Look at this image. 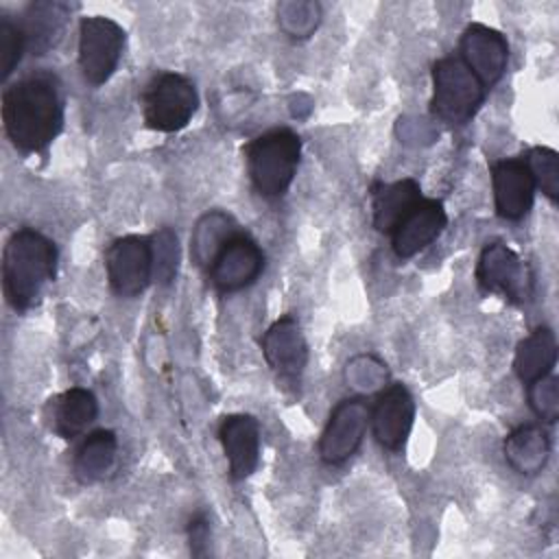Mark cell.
<instances>
[{
	"label": "cell",
	"instance_id": "cell-8",
	"mask_svg": "<svg viewBox=\"0 0 559 559\" xmlns=\"http://www.w3.org/2000/svg\"><path fill=\"white\" fill-rule=\"evenodd\" d=\"M476 284L487 295H500L513 306H522L533 297L531 266L504 242H487L476 262Z\"/></svg>",
	"mask_w": 559,
	"mask_h": 559
},
{
	"label": "cell",
	"instance_id": "cell-9",
	"mask_svg": "<svg viewBox=\"0 0 559 559\" xmlns=\"http://www.w3.org/2000/svg\"><path fill=\"white\" fill-rule=\"evenodd\" d=\"M105 273L109 288L124 299L142 295L153 282L151 238L127 234L114 238L105 249Z\"/></svg>",
	"mask_w": 559,
	"mask_h": 559
},
{
	"label": "cell",
	"instance_id": "cell-29",
	"mask_svg": "<svg viewBox=\"0 0 559 559\" xmlns=\"http://www.w3.org/2000/svg\"><path fill=\"white\" fill-rule=\"evenodd\" d=\"M186 535H188V546L190 552L194 557H203L207 555V544H210V520L205 513H194L188 520L186 526Z\"/></svg>",
	"mask_w": 559,
	"mask_h": 559
},
{
	"label": "cell",
	"instance_id": "cell-17",
	"mask_svg": "<svg viewBox=\"0 0 559 559\" xmlns=\"http://www.w3.org/2000/svg\"><path fill=\"white\" fill-rule=\"evenodd\" d=\"M72 4L59 0H37L24 7L20 28L26 39V52L44 55L55 48L70 22Z\"/></svg>",
	"mask_w": 559,
	"mask_h": 559
},
{
	"label": "cell",
	"instance_id": "cell-23",
	"mask_svg": "<svg viewBox=\"0 0 559 559\" xmlns=\"http://www.w3.org/2000/svg\"><path fill=\"white\" fill-rule=\"evenodd\" d=\"M557 365V338L548 325L531 330L515 347L513 371L522 384L552 373Z\"/></svg>",
	"mask_w": 559,
	"mask_h": 559
},
{
	"label": "cell",
	"instance_id": "cell-12",
	"mask_svg": "<svg viewBox=\"0 0 559 559\" xmlns=\"http://www.w3.org/2000/svg\"><path fill=\"white\" fill-rule=\"evenodd\" d=\"M459 59L489 92L507 72L509 41L498 28L472 22L459 37Z\"/></svg>",
	"mask_w": 559,
	"mask_h": 559
},
{
	"label": "cell",
	"instance_id": "cell-27",
	"mask_svg": "<svg viewBox=\"0 0 559 559\" xmlns=\"http://www.w3.org/2000/svg\"><path fill=\"white\" fill-rule=\"evenodd\" d=\"M526 397L531 411L539 421L555 424L559 419V378L555 373L528 382Z\"/></svg>",
	"mask_w": 559,
	"mask_h": 559
},
{
	"label": "cell",
	"instance_id": "cell-7",
	"mask_svg": "<svg viewBox=\"0 0 559 559\" xmlns=\"http://www.w3.org/2000/svg\"><path fill=\"white\" fill-rule=\"evenodd\" d=\"M260 347L277 386L288 397H299L304 371L308 367V341L299 321L293 314H282L266 328Z\"/></svg>",
	"mask_w": 559,
	"mask_h": 559
},
{
	"label": "cell",
	"instance_id": "cell-14",
	"mask_svg": "<svg viewBox=\"0 0 559 559\" xmlns=\"http://www.w3.org/2000/svg\"><path fill=\"white\" fill-rule=\"evenodd\" d=\"M496 214L518 223L528 216L535 201V181L522 157H504L489 166Z\"/></svg>",
	"mask_w": 559,
	"mask_h": 559
},
{
	"label": "cell",
	"instance_id": "cell-24",
	"mask_svg": "<svg viewBox=\"0 0 559 559\" xmlns=\"http://www.w3.org/2000/svg\"><path fill=\"white\" fill-rule=\"evenodd\" d=\"M277 26L290 39H308L317 26L321 24V4L312 0H297V2H280L275 7Z\"/></svg>",
	"mask_w": 559,
	"mask_h": 559
},
{
	"label": "cell",
	"instance_id": "cell-21",
	"mask_svg": "<svg viewBox=\"0 0 559 559\" xmlns=\"http://www.w3.org/2000/svg\"><path fill=\"white\" fill-rule=\"evenodd\" d=\"M118 454V437L114 430L98 428L83 437L72 456V474L81 485H94L107 476Z\"/></svg>",
	"mask_w": 559,
	"mask_h": 559
},
{
	"label": "cell",
	"instance_id": "cell-1",
	"mask_svg": "<svg viewBox=\"0 0 559 559\" xmlns=\"http://www.w3.org/2000/svg\"><path fill=\"white\" fill-rule=\"evenodd\" d=\"M9 142L24 155L44 153L63 129V92L52 72H31L9 83L0 100Z\"/></svg>",
	"mask_w": 559,
	"mask_h": 559
},
{
	"label": "cell",
	"instance_id": "cell-11",
	"mask_svg": "<svg viewBox=\"0 0 559 559\" xmlns=\"http://www.w3.org/2000/svg\"><path fill=\"white\" fill-rule=\"evenodd\" d=\"M262 271H264L262 247L247 231L240 229L223 245V249L216 253L205 275L214 290H218L221 295H229L251 286Z\"/></svg>",
	"mask_w": 559,
	"mask_h": 559
},
{
	"label": "cell",
	"instance_id": "cell-16",
	"mask_svg": "<svg viewBox=\"0 0 559 559\" xmlns=\"http://www.w3.org/2000/svg\"><path fill=\"white\" fill-rule=\"evenodd\" d=\"M218 441L234 483L249 478L260 465V421L249 413H229L218 424Z\"/></svg>",
	"mask_w": 559,
	"mask_h": 559
},
{
	"label": "cell",
	"instance_id": "cell-4",
	"mask_svg": "<svg viewBox=\"0 0 559 559\" xmlns=\"http://www.w3.org/2000/svg\"><path fill=\"white\" fill-rule=\"evenodd\" d=\"M430 114L443 124H467L485 103L487 90L459 59V55H445L437 59L430 70Z\"/></svg>",
	"mask_w": 559,
	"mask_h": 559
},
{
	"label": "cell",
	"instance_id": "cell-22",
	"mask_svg": "<svg viewBox=\"0 0 559 559\" xmlns=\"http://www.w3.org/2000/svg\"><path fill=\"white\" fill-rule=\"evenodd\" d=\"M240 231L238 223L231 214L223 210H207L203 212L190 234V260L197 269L207 271L214 262L216 253L223 249V245Z\"/></svg>",
	"mask_w": 559,
	"mask_h": 559
},
{
	"label": "cell",
	"instance_id": "cell-5",
	"mask_svg": "<svg viewBox=\"0 0 559 559\" xmlns=\"http://www.w3.org/2000/svg\"><path fill=\"white\" fill-rule=\"evenodd\" d=\"M144 124L159 133H177L190 124L199 109L194 83L179 72H157L140 94Z\"/></svg>",
	"mask_w": 559,
	"mask_h": 559
},
{
	"label": "cell",
	"instance_id": "cell-20",
	"mask_svg": "<svg viewBox=\"0 0 559 559\" xmlns=\"http://www.w3.org/2000/svg\"><path fill=\"white\" fill-rule=\"evenodd\" d=\"M371 197V223L376 231L391 234L397 221L421 199V186L413 177H404L391 183H373Z\"/></svg>",
	"mask_w": 559,
	"mask_h": 559
},
{
	"label": "cell",
	"instance_id": "cell-19",
	"mask_svg": "<svg viewBox=\"0 0 559 559\" xmlns=\"http://www.w3.org/2000/svg\"><path fill=\"white\" fill-rule=\"evenodd\" d=\"M98 417V400L85 386H70L50 400V428L66 441L81 437Z\"/></svg>",
	"mask_w": 559,
	"mask_h": 559
},
{
	"label": "cell",
	"instance_id": "cell-3",
	"mask_svg": "<svg viewBox=\"0 0 559 559\" xmlns=\"http://www.w3.org/2000/svg\"><path fill=\"white\" fill-rule=\"evenodd\" d=\"M247 177L253 190L269 201L282 199L299 168L301 138L288 127L269 129L242 148Z\"/></svg>",
	"mask_w": 559,
	"mask_h": 559
},
{
	"label": "cell",
	"instance_id": "cell-2",
	"mask_svg": "<svg viewBox=\"0 0 559 559\" xmlns=\"http://www.w3.org/2000/svg\"><path fill=\"white\" fill-rule=\"evenodd\" d=\"M59 251L52 238L35 227L15 229L2 249V293L15 312L39 304L55 280Z\"/></svg>",
	"mask_w": 559,
	"mask_h": 559
},
{
	"label": "cell",
	"instance_id": "cell-28",
	"mask_svg": "<svg viewBox=\"0 0 559 559\" xmlns=\"http://www.w3.org/2000/svg\"><path fill=\"white\" fill-rule=\"evenodd\" d=\"M24 52L26 39L20 22H15L7 13H0V81H7L11 76Z\"/></svg>",
	"mask_w": 559,
	"mask_h": 559
},
{
	"label": "cell",
	"instance_id": "cell-25",
	"mask_svg": "<svg viewBox=\"0 0 559 559\" xmlns=\"http://www.w3.org/2000/svg\"><path fill=\"white\" fill-rule=\"evenodd\" d=\"M535 188L542 190V194L557 205V194H559V153L550 146H531L522 155Z\"/></svg>",
	"mask_w": 559,
	"mask_h": 559
},
{
	"label": "cell",
	"instance_id": "cell-18",
	"mask_svg": "<svg viewBox=\"0 0 559 559\" xmlns=\"http://www.w3.org/2000/svg\"><path fill=\"white\" fill-rule=\"evenodd\" d=\"M509 467L522 476L539 474L550 459V437L542 424H520L502 441Z\"/></svg>",
	"mask_w": 559,
	"mask_h": 559
},
{
	"label": "cell",
	"instance_id": "cell-15",
	"mask_svg": "<svg viewBox=\"0 0 559 559\" xmlns=\"http://www.w3.org/2000/svg\"><path fill=\"white\" fill-rule=\"evenodd\" d=\"M448 227V212L439 199L421 197L393 227L391 249L400 260H408L432 245Z\"/></svg>",
	"mask_w": 559,
	"mask_h": 559
},
{
	"label": "cell",
	"instance_id": "cell-10",
	"mask_svg": "<svg viewBox=\"0 0 559 559\" xmlns=\"http://www.w3.org/2000/svg\"><path fill=\"white\" fill-rule=\"evenodd\" d=\"M371 406L365 397L352 395L336 402L321 430L317 452L325 465H343L352 459L369 428Z\"/></svg>",
	"mask_w": 559,
	"mask_h": 559
},
{
	"label": "cell",
	"instance_id": "cell-26",
	"mask_svg": "<svg viewBox=\"0 0 559 559\" xmlns=\"http://www.w3.org/2000/svg\"><path fill=\"white\" fill-rule=\"evenodd\" d=\"M153 251V280L168 286L177 277L179 269V240L170 227H159L151 236Z\"/></svg>",
	"mask_w": 559,
	"mask_h": 559
},
{
	"label": "cell",
	"instance_id": "cell-6",
	"mask_svg": "<svg viewBox=\"0 0 559 559\" xmlns=\"http://www.w3.org/2000/svg\"><path fill=\"white\" fill-rule=\"evenodd\" d=\"M127 44L124 28L105 15H83L79 20L76 61L85 83L92 87L105 85L122 59Z\"/></svg>",
	"mask_w": 559,
	"mask_h": 559
},
{
	"label": "cell",
	"instance_id": "cell-13",
	"mask_svg": "<svg viewBox=\"0 0 559 559\" xmlns=\"http://www.w3.org/2000/svg\"><path fill=\"white\" fill-rule=\"evenodd\" d=\"M415 411V397L408 386L402 382L389 384L376 397L369 415V428L376 441L389 452L404 450L406 439L413 430Z\"/></svg>",
	"mask_w": 559,
	"mask_h": 559
}]
</instances>
